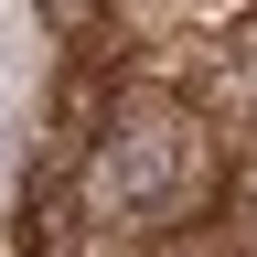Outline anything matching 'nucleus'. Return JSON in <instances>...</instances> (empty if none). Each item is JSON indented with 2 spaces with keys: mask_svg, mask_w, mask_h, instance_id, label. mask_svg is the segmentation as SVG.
I'll return each mask as SVG.
<instances>
[{
  "mask_svg": "<svg viewBox=\"0 0 257 257\" xmlns=\"http://www.w3.org/2000/svg\"><path fill=\"white\" fill-rule=\"evenodd\" d=\"M43 22L75 43V32H96V22H107V0H43Z\"/></svg>",
  "mask_w": 257,
  "mask_h": 257,
  "instance_id": "4",
  "label": "nucleus"
},
{
  "mask_svg": "<svg viewBox=\"0 0 257 257\" xmlns=\"http://www.w3.org/2000/svg\"><path fill=\"white\" fill-rule=\"evenodd\" d=\"M193 96H204L225 128H246V140H257V32H225V43H214V75L193 86Z\"/></svg>",
  "mask_w": 257,
  "mask_h": 257,
  "instance_id": "2",
  "label": "nucleus"
},
{
  "mask_svg": "<svg viewBox=\"0 0 257 257\" xmlns=\"http://www.w3.org/2000/svg\"><path fill=\"white\" fill-rule=\"evenodd\" d=\"M172 22H214V11H236V0H161Z\"/></svg>",
  "mask_w": 257,
  "mask_h": 257,
  "instance_id": "5",
  "label": "nucleus"
},
{
  "mask_svg": "<svg viewBox=\"0 0 257 257\" xmlns=\"http://www.w3.org/2000/svg\"><path fill=\"white\" fill-rule=\"evenodd\" d=\"M225 236H236V257H257V140L236 150V193H225Z\"/></svg>",
  "mask_w": 257,
  "mask_h": 257,
  "instance_id": "3",
  "label": "nucleus"
},
{
  "mask_svg": "<svg viewBox=\"0 0 257 257\" xmlns=\"http://www.w3.org/2000/svg\"><path fill=\"white\" fill-rule=\"evenodd\" d=\"M225 193H236V128L172 75L118 86L75 150V214L96 236H128V246L204 236L225 214Z\"/></svg>",
  "mask_w": 257,
  "mask_h": 257,
  "instance_id": "1",
  "label": "nucleus"
}]
</instances>
